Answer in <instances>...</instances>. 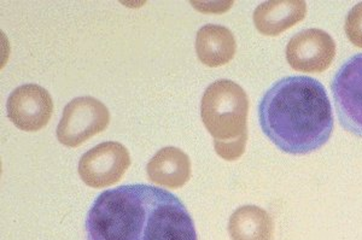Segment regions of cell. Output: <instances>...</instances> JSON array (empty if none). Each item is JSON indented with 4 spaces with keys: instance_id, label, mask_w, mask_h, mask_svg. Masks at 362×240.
I'll use <instances>...</instances> for the list:
<instances>
[{
    "instance_id": "obj_1",
    "label": "cell",
    "mask_w": 362,
    "mask_h": 240,
    "mask_svg": "<svg viewBox=\"0 0 362 240\" xmlns=\"http://www.w3.org/2000/svg\"><path fill=\"white\" fill-rule=\"evenodd\" d=\"M87 240H198L189 210L160 187L133 184L104 191L86 219Z\"/></svg>"
},
{
    "instance_id": "obj_2",
    "label": "cell",
    "mask_w": 362,
    "mask_h": 240,
    "mask_svg": "<svg viewBox=\"0 0 362 240\" xmlns=\"http://www.w3.org/2000/svg\"><path fill=\"white\" fill-rule=\"evenodd\" d=\"M259 126L288 155H307L325 145L334 131V112L322 83L288 76L274 83L259 105Z\"/></svg>"
},
{
    "instance_id": "obj_3",
    "label": "cell",
    "mask_w": 362,
    "mask_h": 240,
    "mask_svg": "<svg viewBox=\"0 0 362 240\" xmlns=\"http://www.w3.org/2000/svg\"><path fill=\"white\" fill-rule=\"evenodd\" d=\"M249 98L238 83L218 80L208 86L201 102V117L215 141L247 137Z\"/></svg>"
},
{
    "instance_id": "obj_4",
    "label": "cell",
    "mask_w": 362,
    "mask_h": 240,
    "mask_svg": "<svg viewBox=\"0 0 362 240\" xmlns=\"http://www.w3.org/2000/svg\"><path fill=\"white\" fill-rule=\"evenodd\" d=\"M110 112L100 100L90 95L70 100L57 126V139L66 148H78L107 129Z\"/></svg>"
},
{
    "instance_id": "obj_5",
    "label": "cell",
    "mask_w": 362,
    "mask_h": 240,
    "mask_svg": "<svg viewBox=\"0 0 362 240\" xmlns=\"http://www.w3.org/2000/svg\"><path fill=\"white\" fill-rule=\"evenodd\" d=\"M331 88L341 127L362 137V54H355L339 68Z\"/></svg>"
},
{
    "instance_id": "obj_6",
    "label": "cell",
    "mask_w": 362,
    "mask_h": 240,
    "mask_svg": "<svg viewBox=\"0 0 362 240\" xmlns=\"http://www.w3.org/2000/svg\"><path fill=\"white\" fill-rule=\"evenodd\" d=\"M129 166L128 150L117 141H105L83 153L78 172L87 186L103 188L124 178Z\"/></svg>"
},
{
    "instance_id": "obj_7",
    "label": "cell",
    "mask_w": 362,
    "mask_h": 240,
    "mask_svg": "<svg viewBox=\"0 0 362 240\" xmlns=\"http://www.w3.org/2000/svg\"><path fill=\"white\" fill-rule=\"evenodd\" d=\"M336 57L334 37L319 28L302 30L286 46V59L293 71L319 74L327 71Z\"/></svg>"
},
{
    "instance_id": "obj_8",
    "label": "cell",
    "mask_w": 362,
    "mask_h": 240,
    "mask_svg": "<svg viewBox=\"0 0 362 240\" xmlns=\"http://www.w3.org/2000/svg\"><path fill=\"white\" fill-rule=\"evenodd\" d=\"M8 120L25 132H37L49 124L54 100L45 88L27 83L15 88L6 103Z\"/></svg>"
},
{
    "instance_id": "obj_9",
    "label": "cell",
    "mask_w": 362,
    "mask_h": 240,
    "mask_svg": "<svg viewBox=\"0 0 362 240\" xmlns=\"http://www.w3.org/2000/svg\"><path fill=\"white\" fill-rule=\"evenodd\" d=\"M307 16V4L303 0L264 1L254 11V25L266 37H278L293 28Z\"/></svg>"
},
{
    "instance_id": "obj_10",
    "label": "cell",
    "mask_w": 362,
    "mask_h": 240,
    "mask_svg": "<svg viewBox=\"0 0 362 240\" xmlns=\"http://www.w3.org/2000/svg\"><path fill=\"white\" fill-rule=\"evenodd\" d=\"M146 173L150 181L177 190L191 178V161L182 150L168 146L160 149L148 161Z\"/></svg>"
},
{
    "instance_id": "obj_11",
    "label": "cell",
    "mask_w": 362,
    "mask_h": 240,
    "mask_svg": "<svg viewBox=\"0 0 362 240\" xmlns=\"http://www.w3.org/2000/svg\"><path fill=\"white\" fill-rule=\"evenodd\" d=\"M237 42L228 28L220 25H203L196 37V54L204 66H223L235 56Z\"/></svg>"
},
{
    "instance_id": "obj_12",
    "label": "cell",
    "mask_w": 362,
    "mask_h": 240,
    "mask_svg": "<svg viewBox=\"0 0 362 240\" xmlns=\"http://www.w3.org/2000/svg\"><path fill=\"white\" fill-rule=\"evenodd\" d=\"M228 233L232 240H273L274 224L262 208L244 205L230 215Z\"/></svg>"
},
{
    "instance_id": "obj_13",
    "label": "cell",
    "mask_w": 362,
    "mask_h": 240,
    "mask_svg": "<svg viewBox=\"0 0 362 240\" xmlns=\"http://www.w3.org/2000/svg\"><path fill=\"white\" fill-rule=\"evenodd\" d=\"M344 30L348 40L362 49V3L355 5L346 15Z\"/></svg>"
},
{
    "instance_id": "obj_14",
    "label": "cell",
    "mask_w": 362,
    "mask_h": 240,
    "mask_svg": "<svg viewBox=\"0 0 362 240\" xmlns=\"http://www.w3.org/2000/svg\"><path fill=\"white\" fill-rule=\"evenodd\" d=\"M247 140V137L242 138L238 140L227 141V143L214 140V149L218 156L225 161H237L245 152Z\"/></svg>"
}]
</instances>
